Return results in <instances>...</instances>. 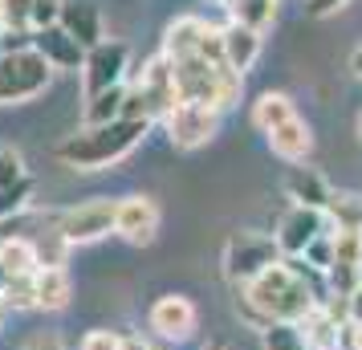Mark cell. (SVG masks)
<instances>
[{"instance_id": "1", "label": "cell", "mask_w": 362, "mask_h": 350, "mask_svg": "<svg viewBox=\"0 0 362 350\" xmlns=\"http://www.w3.org/2000/svg\"><path fill=\"white\" fill-rule=\"evenodd\" d=\"M317 305H322V298H317L313 281L305 277V269L297 261H285V257L264 269L261 277L240 285V298H236V310H245V317L257 330L273 326V322L301 326Z\"/></svg>"}, {"instance_id": "2", "label": "cell", "mask_w": 362, "mask_h": 350, "mask_svg": "<svg viewBox=\"0 0 362 350\" xmlns=\"http://www.w3.org/2000/svg\"><path fill=\"white\" fill-rule=\"evenodd\" d=\"M151 122H131V118H115L106 127H82L78 134H69L66 143L57 147V159L69 163L74 171H98V167H110L118 159H127L143 134H147Z\"/></svg>"}, {"instance_id": "3", "label": "cell", "mask_w": 362, "mask_h": 350, "mask_svg": "<svg viewBox=\"0 0 362 350\" xmlns=\"http://www.w3.org/2000/svg\"><path fill=\"white\" fill-rule=\"evenodd\" d=\"M175 69V94L180 102H196V106H208V110H228L232 102L240 98V74H232L228 66H212L208 57H183V62H171Z\"/></svg>"}, {"instance_id": "4", "label": "cell", "mask_w": 362, "mask_h": 350, "mask_svg": "<svg viewBox=\"0 0 362 350\" xmlns=\"http://www.w3.org/2000/svg\"><path fill=\"white\" fill-rule=\"evenodd\" d=\"M53 82V66L33 49V45H17L0 57V106L13 102H29L45 94Z\"/></svg>"}, {"instance_id": "5", "label": "cell", "mask_w": 362, "mask_h": 350, "mask_svg": "<svg viewBox=\"0 0 362 350\" xmlns=\"http://www.w3.org/2000/svg\"><path fill=\"white\" fill-rule=\"evenodd\" d=\"M115 208H118V200L94 196V200L74 204L66 212H53V228L62 233L66 245H94V240L115 233Z\"/></svg>"}, {"instance_id": "6", "label": "cell", "mask_w": 362, "mask_h": 350, "mask_svg": "<svg viewBox=\"0 0 362 350\" xmlns=\"http://www.w3.org/2000/svg\"><path fill=\"white\" fill-rule=\"evenodd\" d=\"M281 261V249L273 236H261V233H232L228 245H224V273L228 281L236 285H248L252 277H261L269 265Z\"/></svg>"}, {"instance_id": "7", "label": "cell", "mask_w": 362, "mask_h": 350, "mask_svg": "<svg viewBox=\"0 0 362 350\" xmlns=\"http://www.w3.org/2000/svg\"><path fill=\"white\" fill-rule=\"evenodd\" d=\"M127 66H131V49L122 41H102L82 57V94L94 98L102 90L127 86Z\"/></svg>"}, {"instance_id": "8", "label": "cell", "mask_w": 362, "mask_h": 350, "mask_svg": "<svg viewBox=\"0 0 362 350\" xmlns=\"http://www.w3.org/2000/svg\"><path fill=\"white\" fill-rule=\"evenodd\" d=\"M163 122H167L171 147L175 151H196L220 131V110H208V106H196V102H180Z\"/></svg>"}, {"instance_id": "9", "label": "cell", "mask_w": 362, "mask_h": 350, "mask_svg": "<svg viewBox=\"0 0 362 350\" xmlns=\"http://www.w3.org/2000/svg\"><path fill=\"white\" fill-rule=\"evenodd\" d=\"M131 90L147 102L151 122H155V118H167L175 106H180V94H175V69H171V62H167L163 53L151 57L147 66H143V74L131 82Z\"/></svg>"}, {"instance_id": "10", "label": "cell", "mask_w": 362, "mask_h": 350, "mask_svg": "<svg viewBox=\"0 0 362 350\" xmlns=\"http://www.w3.org/2000/svg\"><path fill=\"white\" fill-rule=\"evenodd\" d=\"M322 233H326V216H322V212H313V208H289V212L277 220V233H273V240H277L281 257L297 261V257L310 249Z\"/></svg>"}, {"instance_id": "11", "label": "cell", "mask_w": 362, "mask_h": 350, "mask_svg": "<svg viewBox=\"0 0 362 350\" xmlns=\"http://www.w3.org/2000/svg\"><path fill=\"white\" fill-rule=\"evenodd\" d=\"M115 233L127 245H151L159 233V208L151 196H127L115 208Z\"/></svg>"}, {"instance_id": "12", "label": "cell", "mask_w": 362, "mask_h": 350, "mask_svg": "<svg viewBox=\"0 0 362 350\" xmlns=\"http://www.w3.org/2000/svg\"><path fill=\"white\" fill-rule=\"evenodd\" d=\"M196 305L192 298H183V293H163V298L151 305V330L163 334V338H192L196 330Z\"/></svg>"}, {"instance_id": "13", "label": "cell", "mask_w": 362, "mask_h": 350, "mask_svg": "<svg viewBox=\"0 0 362 350\" xmlns=\"http://www.w3.org/2000/svg\"><path fill=\"white\" fill-rule=\"evenodd\" d=\"M57 25L66 29L82 49H94V45H102L106 41V25H102V8L94 4V0H66L62 4V17H57Z\"/></svg>"}, {"instance_id": "14", "label": "cell", "mask_w": 362, "mask_h": 350, "mask_svg": "<svg viewBox=\"0 0 362 350\" xmlns=\"http://www.w3.org/2000/svg\"><path fill=\"white\" fill-rule=\"evenodd\" d=\"M220 37H224V66L232 69V74H240L245 78L248 69L257 66V57H261V37L257 29H248V25H236V21H228L224 29H220Z\"/></svg>"}, {"instance_id": "15", "label": "cell", "mask_w": 362, "mask_h": 350, "mask_svg": "<svg viewBox=\"0 0 362 350\" xmlns=\"http://www.w3.org/2000/svg\"><path fill=\"white\" fill-rule=\"evenodd\" d=\"M329 192H334V187L326 184V175L313 171V167H289V171H285V196L293 200V208H313V212H322L326 200H329Z\"/></svg>"}, {"instance_id": "16", "label": "cell", "mask_w": 362, "mask_h": 350, "mask_svg": "<svg viewBox=\"0 0 362 350\" xmlns=\"http://www.w3.org/2000/svg\"><path fill=\"white\" fill-rule=\"evenodd\" d=\"M33 49L53 66V74H57V69H82V57H86V49L62 29V25L33 33Z\"/></svg>"}, {"instance_id": "17", "label": "cell", "mask_w": 362, "mask_h": 350, "mask_svg": "<svg viewBox=\"0 0 362 350\" xmlns=\"http://www.w3.org/2000/svg\"><path fill=\"white\" fill-rule=\"evenodd\" d=\"M269 147H273V155H277V159H285V163H301V159H310V151H313L310 122L293 115L289 122L273 127V131H269Z\"/></svg>"}, {"instance_id": "18", "label": "cell", "mask_w": 362, "mask_h": 350, "mask_svg": "<svg viewBox=\"0 0 362 350\" xmlns=\"http://www.w3.org/2000/svg\"><path fill=\"white\" fill-rule=\"evenodd\" d=\"M204 29H208V21L175 17L171 25H167V33H163V57L167 62H183V57L199 53V37H204Z\"/></svg>"}, {"instance_id": "19", "label": "cell", "mask_w": 362, "mask_h": 350, "mask_svg": "<svg viewBox=\"0 0 362 350\" xmlns=\"http://www.w3.org/2000/svg\"><path fill=\"white\" fill-rule=\"evenodd\" d=\"M37 310H66L69 305V273L62 265H41L33 273Z\"/></svg>"}, {"instance_id": "20", "label": "cell", "mask_w": 362, "mask_h": 350, "mask_svg": "<svg viewBox=\"0 0 362 350\" xmlns=\"http://www.w3.org/2000/svg\"><path fill=\"white\" fill-rule=\"evenodd\" d=\"M322 216H326V224H334V233H362V196L358 192H329Z\"/></svg>"}, {"instance_id": "21", "label": "cell", "mask_w": 362, "mask_h": 350, "mask_svg": "<svg viewBox=\"0 0 362 350\" xmlns=\"http://www.w3.org/2000/svg\"><path fill=\"white\" fill-rule=\"evenodd\" d=\"M0 269L8 273V277H29L41 269L37 261V249L29 236H0Z\"/></svg>"}, {"instance_id": "22", "label": "cell", "mask_w": 362, "mask_h": 350, "mask_svg": "<svg viewBox=\"0 0 362 350\" xmlns=\"http://www.w3.org/2000/svg\"><path fill=\"white\" fill-rule=\"evenodd\" d=\"M297 110L293 102H289V94H277V90H269V94H261V98L252 102V127L257 131H273V127H281V122H289Z\"/></svg>"}, {"instance_id": "23", "label": "cell", "mask_w": 362, "mask_h": 350, "mask_svg": "<svg viewBox=\"0 0 362 350\" xmlns=\"http://www.w3.org/2000/svg\"><path fill=\"white\" fill-rule=\"evenodd\" d=\"M122 98H127V86H115V90H102L94 98H86L82 122L86 127H106V122L122 118Z\"/></svg>"}, {"instance_id": "24", "label": "cell", "mask_w": 362, "mask_h": 350, "mask_svg": "<svg viewBox=\"0 0 362 350\" xmlns=\"http://www.w3.org/2000/svg\"><path fill=\"white\" fill-rule=\"evenodd\" d=\"M228 13L236 25H248V29L264 33L277 21V0H228Z\"/></svg>"}, {"instance_id": "25", "label": "cell", "mask_w": 362, "mask_h": 350, "mask_svg": "<svg viewBox=\"0 0 362 350\" xmlns=\"http://www.w3.org/2000/svg\"><path fill=\"white\" fill-rule=\"evenodd\" d=\"M29 200H33V180L29 175L17 180V184H8V187H0V224L21 216V212H29Z\"/></svg>"}, {"instance_id": "26", "label": "cell", "mask_w": 362, "mask_h": 350, "mask_svg": "<svg viewBox=\"0 0 362 350\" xmlns=\"http://www.w3.org/2000/svg\"><path fill=\"white\" fill-rule=\"evenodd\" d=\"M261 342H264V350H310L305 346L301 326H289V322H273V326H264Z\"/></svg>"}, {"instance_id": "27", "label": "cell", "mask_w": 362, "mask_h": 350, "mask_svg": "<svg viewBox=\"0 0 362 350\" xmlns=\"http://www.w3.org/2000/svg\"><path fill=\"white\" fill-rule=\"evenodd\" d=\"M329 240H334V265L362 269V233H329Z\"/></svg>"}, {"instance_id": "28", "label": "cell", "mask_w": 362, "mask_h": 350, "mask_svg": "<svg viewBox=\"0 0 362 350\" xmlns=\"http://www.w3.org/2000/svg\"><path fill=\"white\" fill-rule=\"evenodd\" d=\"M0 305H8V310H37L33 273H29V277H8L4 293H0Z\"/></svg>"}, {"instance_id": "29", "label": "cell", "mask_w": 362, "mask_h": 350, "mask_svg": "<svg viewBox=\"0 0 362 350\" xmlns=\"http://www.w3.org/2000/svg\"><path fill=\"white\" fill-rule=\"evenodd\" d=\"M301 257H305V265H313L317 273H329V265H334V240H329V233L317 236V240H313Z\"/></svg>"}, {"instance_id": "30", "label": "cell", "mask_w": 362, "mask_h": 350, "mask_svg": "<svg viewBox=\"0 0 362 350\" xmlns=\"http://www.w3.org/2000/svg\"><path fill=\"white\" fill-rule=\"evenodd\" d=\"M62 4H66V0H33V13H29L33 33H41V29H53V25H57V17H62Z\"/></svg>"}, {"instance_id": "31", "label": "cell", "mask_w": 362, "mask_h": 350, "mask_svg": "<svg viewBox=\"0 0 362 350\" xmlns=\"http://www.w3.org/2000/svg\"><path fill=\"white\" fill-rule=\"evenodd\" d=\"M29 171H25V159H21V151L13 147H0V187L17 184V180H25Z\"/></svg>"}, {"instance_id": "32", "label": "cell", "mask_w": 362, "mask_h": 350, "mask_svg": "<svg viewBox=\"0 0 362 350\" xmlns=\"http://www.w3.org/2000/svg\"><path fill=\"white\" fill-rule=\"evenodd\" d=\"M82 350H122V338L115 330H90L82 338Z\"/></svg>"}, {"instance_id": "33", "label": "cell", "mask_w": 362, "mask_h": 350, "mask_svg": "<svg viewBox=\"0 0 362 350\" xmlns=\"http://www.w3.org/2000/svg\"><path fill=\"white\" fill-rule=\"evenodd\" d=\"M350 0H305V13H310L313 21H322V17H334V13H342Z\"/></svg>"}, {"instance_id": "34", "label": "cell", "mask_w": 362, "mask_h": 350, "mask_svg": "<svg viewBox=\"0 0 362 350\" xmlns=\"http://www.w3.org/2000/svg\"><path fill=\"white\" fill-rule=\"evenodd\" d=\"M29 350H62V342H57V338H33V342H29Z\"/></svg>"}, {"instance_id": "35", "label": "cell", "mask_w": 362, "mask_h": 350, "mask_svg": "<svg viewBox=\"0 0 362 350\" xmlns=\"http://www.w3.org/2000/svg\"><path fill=\"white\" fill-rule=\"evenodd\" d=\"M122 350H151L143 338H122Z\"/></svg>"}, {"instance_id": "36", "label": "cell", "mask_w": 362, "mask_h": 350, "mask_svg": "<svg viewBox=\"0 0 362 350\" xmlns=\"http://www.w3.org/2000/svg\"><path fill=\"white\" fill-rule=\"evenodd\" d=\"M350 69H354V74H358V78H362V45H358V49H354V53H350Z\"/></svg>"}, {"instance_id": "37", "label": "cell", "mask_w": 362, "mask_h": 350, "mask_svg": "<svg viewBox=\"0 0 362 350\" xmlns=\"http://www.w3.org/2000/svg\"><path fill=\"white\" fill-rule=\"evenodd\" d=\"M8 53V37H4V29H0V57Z\"/></svg>"}, {"instance_id": "38", "label": "cell", "mask_w": 362, "mask_h": 350, "mask_svg": "<svg viewBox=\"0 0 362 350\" xmlns=\"http://www.w3.org/2000/svg\"><path fill=\"white\" fill-rule=\"evenodd\" d=\"M208 350H224V346H220V342H212V346H208Z\"/></svg>"}, {"instance_id": "39", "label": "cell", "mask_w": 362, "mask_h": 350, "mask_svg": "<svg viewBox=\"0 0 362 350\" xmlns=\"http://www.w3.org/2000/svg\"><path fill=\"white\" fill-rule=\"evenodd\" d=\"M358 134H362V115H358Z\"/></svg>"}, {"instance_id": "40", "label": "cell", "mask_w": 362, "mask_h": 350, "mask_svg": "<svg viewBox=\"0 0 362 350\" xmlns=\"http://www.w3.org/2000/svg\"><path fill=\"white\" fill-rule=\"evenodd\" d=\"M220 4H228V0H220Z\"/></svg>"}, {"instance_id": "41", "label": "cell", "mask_w": 362, "mask_h": 350, "mask_svg": "<svg viewBox=\"0 0 362 350\" xmlns=\"http://www.w3.org/2000/svg\"><path fill=\"white\" fill-rule=\"evenodd\" d=\"M0 314H4V305H0Z\"/></svg>"}]
</instances>
